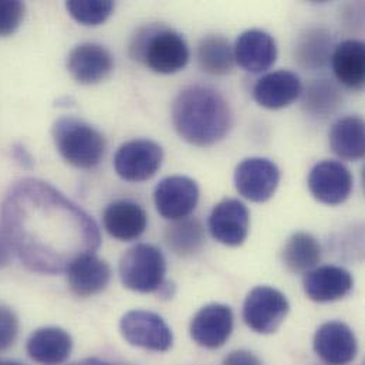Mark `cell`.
Returning <instances> with one entry per match:
<instances>
[{
    "instance_id": "obj_1",
    "label": "cell",
    "mask_w": 365,
    "mask_h": 365,
    "mask_svg": "<svg viewBox=\"0 0 365 365\" xmlns=\"http://www.w3.org/2000/svg\"><path fill=\"white\" fill-rule=\"evenodd\" d=\"M1 226L20 262L40 274L66 273L101 245L96 220L53 185L36 178L10 187L1 206Z\"/></svg>"
},
{
    "instance_id": "obj_2",
    "label": "cell",
    "mask_w": 365,
    "mask_h": 365,
    "mask_svg": "<svg viewBox=\"0 0 365 365\" xmlns=\"http://www.w3.org/2000/svg\"><path fill=\"white\" fill-rule=\"evenodd\" d=\"M173 123L178 135L187 144L212 147L227 135L232 127V111L216 90L190 86L174 100Z\"/></svg>"
},
{
    "instance_id": "obj_3",
    "label": "cell",
    "mask_w": 365,
    "mask_h": 365,
    "mask_svg": "<svg viewBox=\"0 0 365 365\" xmlns=\"http://www.w3.org/2000/svg\"><path fill=\"white\" fill-rule=\"evenodd\" d=\"M130 53L134 60L158 74H175L190 58L182 34L163 24L143 26L133 37Z\"/></svg>"
},
{
    "instance_id": "obj_4",
    "label": "cell",
    "mask_w": 365,
    "mask_h": 365,
    "mask_svg": "<svg viewBox=\"0 0 365 365\" xmlns=\"http://www.w3.org/2000/svg\"><path fill=\"white\" fill-rule=\"evenodd\" d=\"M51 134L58 154L76 168H96L106 155L104 135L80 118L61 117L56 120Z\"/></svg>"
},
{
    "instance_id": "obj_5",
    "label": "cell",
    "mask_w": 365,
    "mask_h": 365,
    "mask_svg": "<svg viewBox=\"0 0 365 365\" xmlns=\"http://www.w3.org/2000/svg\"><path fill=\"white\" fill-rule=\"evenodd\" d=\"M167 260L163 252L148 243L127 250L120 260L123 284L137 293H157L165 283Z\"/></svg>"
},
{
    "instance_id": "obj_6",
    "label": "cell",
    "mask_w": 365,
    "mask_h": 365,
    "mask_svg": "<svg viewBox=\"0 0 365 365\" xmlns=\"http://www.w3.org/2000/svg\"><path fill=\"white\" fill-rule=\"evenodd\" d=\"M289 312L290 303L287 297L270 286L252 289L243 303V320L250 330L259 334L277 331Z\"/></svg>"
},
{
    "instance_id": "obj_7",
    "label": "cell",
    "mask_w": 365,
    "mask_h": 365,
    "mask_svg": "<svg viewBox=\"0 0 365 365\" xmlns=\"http://www.w3.org/2000/svg\"><path fill=\"white\" fill-rule=\"evenodd\" d=\"M120 331L127 343L144 350L165 353L173 347L174 334L165 320L153 312L131 310L120 320Z\"/></svg>"
},
{
    "instance_id": "obj_8",
    "label": "cell",
    "mask_w": 365,
    "mask_h": 365,
    "mask_svg": "<svg viewBox=\"0 0 365 365\" xmlns=\"http://www.w3.org/2000/svg\"><path fill=\"white\" fill-rule=\"evenodd\" d=\"M164 150L153 140H131L123 144L114 157V168L120 178L128 182L151 180L161 168Z\"/></svg>"
},
{
    "instance_id": "obj_9",
    "label": "cell",
    "mask_w": 365,
    "mask_h": 365,
    "mask_svg": "<svg viewBox=\"0 0 365 365\" xmlns=\"http://www.w3.org/2000/svg\"><path fill=\"white\" fill-rule=\"evenodd\" d=\"M280 182L279 167L260 157L243 160L235 170V186L239 195L256 203L269 200Z\"/></svg>"
},
{
    "instance_id": "obj_10",
    "label": "cell",
    "mask_w": 365,
    "mask_h": 365,
    "mask_svg": "<svg viewBox=\"0 0 365 365\" xmlns=\"http://www.w3.org/2000/svg\"><path fill=\"white\" fill-rule=\"evenodd\" d=\"M307 182L312 195L319 202L336 206L350 197L354 180L346 165L339 161L326 160L312 168Z\"/></svg>"
},
{
    "instance_id": "obj_11",
    "label": "cell",
    "mask_w": 365,
    "mask_h": 365,
    "mask_svg": "<svg viewBox=\"0 0 365 365\" xmlns=\"http://www.w3.org/2000/svg\"><path fill=\"white\" fill-rule=\"evenodd\" d=\"M154 202L158 213L168 220L187 217L199 202V186L192 178L174 175L157 185Z\"/></svg>"
},
{
    "instance_id": "obj_12",
    "label": "cell",
    "mask_w": 365,
    "mask_h": 365,
    "mask_svg": "<svg viewBox=\"0 0 365 365\" xmlns=\"http://www.w3.org/2000/svg\"><path fill=\"white\" fill-rule=\"evenodd\" d=\"M233 331V312L229 306L212 303L202 307L192 319L189 333L192 340L209 350L220 349Z\"/></svg>"
},
{
    "instance_id": "obj_13",
    "label": "cell",
    "mask_w": 365,
    "mask_h": 365,
    "mask_svg": "<svg viewBox=\"0 0 365 365\" xmlns=\"http://www.w3.org/2000/svg\"><path fill=\"white\" fill-rule=\"evenodd\" d=\"M250 213L237 199H223L209 216V230L215 240L225 246H240L249 235Z\"/></svg>"
},
{
    "instance_id": "obj_14",
    "label": "cell",
    "mask_w": 365,
    "mask_h": 365,
    "mask_svg": "<svg viewBox=\"0 0 365 365\" xmlns=\"http://www.w3.org/2000/svg\"><path fill=\"white\" fill-rule=\"evenodd\" d=\"M67 70L78 84H98L113 73L114 57L98 43H81L70 51Z\"/></svg>"
},
{
    "instance_id": "obj_15",
    "label": "cell",
    "mask_w": 365,
    "mask_h": 365,
    "mask_svg": "<svg viewBox=\"0 0 365 365\" xmlns=\"http://www.w3.org/2000/svg\"><path fill=\"white\" fill-rule=\"evenodd\" d=\"M313 346L316 354L329 365H349L359 351L356 334L341 322H329L320 326Z\"/></svg>"
},
{
    "instance_id": "obj_16",
    "label": "cell",
    "mask_w": 365,
    "mask_h": 365,
    "mask_svg": "<svg viewBox=\"0 0 365 365\" xmlns=\"http://www.w3.org/2000/svg\"><path fill=\"white\" fill-rule=\"evenodd\" d=\"M353 287L351 273L340 266H320L307 272L303 277V290L316 303L341 300L351 293Z\"/></svg>"
},
{
    "instance_id": "obj_17",
    "label": "cell",
    "mask_w": 365,
    "mask_h": 365,
    "mask_svg": "<svg viewBox=\"0 0 365 365\" xmlns=\"http://www.w3.org/2000/svg\"><path fill=\"white\" fill-rule=\"evenodd\" d=\"M233 57L243 70L255 74L263 73L276 63L277 46L267 31L250 29L236 38Z\"/></svg>"
},
{
    "instance_id": "obj_18",
    "label": "cell",
    "mask_w": 365,
    "mask_h": 365,
    "mask_svg": "<svg viewBox=\"0 0 365 365\" xmlns=\"http://www.w3.org/2000/svg\"><path fill=\"white\" fill-rule=\"evenodd\" d=\"M303 93L300 77L289 70H277L263 76L253 87L255 101L267 110L292 106Z\"/></svg>"
},
{
    "instance_id": "obj_19",
    "label": "cell",
    "mask_w": 365,
    "mask_h": 365,
    "mask_svg": "<svg viewBox=\"0 0 365 365\" xmlns=\"http://www.w3.org/2000/svg\"><path fill=\"white\" fill-rule=\"evenodd\" d=\"M103 223L111 237L121 242H133L145 232L148 216L140 203L117 199L106 207Z\"/></svg>"
},
{
    "instance_id": "obj_20",
    "label": "cell",
    "mask_w": 365,
    "mask_h": 365,
    "mask_svg": "<svg viewBox=\"0 0 365 365\" xmlns=\"http://www.w3.org/2000/svg\"><path fill=\"white\" fill-rule=\"evenodd\" d=\"M66 273L70 290L78 297L101 293L111 280L110 264L94 253L76 260Z\"/></svg>"
},
{
    "instance_id": "obj_21",
    "label": "cell",
    "mask_w": 365,
    "mask_h": 365,
    "mask_svg": "<svg viewBox=\"0 0 365 365\" xmlns=\"http://www.w3.org/2000/svg\"><path fill=\"white\" fill-rule=\"evenodd\" d=\"M73 350L71 336L60 327H41L31 333L26 343L29 357L41 365H60Z\"/></svg>"
},
{
    "instance_id": "obj_22",
    "label": "cell",
    "mask_w": 365,
    "mask_h": 365,
    "mask_svg": "<svg viewBox=\"0 0 365 365\" xmlns=\"http://www.w3.org/2000/svg\"><path fill=\"white\" fill-rule=\"evenodd\" d=\"M336 78L350 90H361L365 84V46L359 40L341 41L331 54Z\"/></svg>"
},
{
    "instance_id": "obj_23",
    "label": "cell",
    "mask_w": 365,
    "mask_h": 365,
    "mask_svg": "<svg viewBox=\"0 0 365 365\" xmlns=\"http://www.w3.org/2000/svg\"><path fill=\"white\" fill-rule=\"evenodd\" d=\"M333 153L346 161H360L365 153V125L360 117L337 120L329 134Z\"/></svg>"
},
{
    "instance_id": "obj_24",
    "label": "cell",
    "mask_w": 365,
    "mask_h": 365,
    "mask_svg": "<svg viewBox=\"0 0 365 365\" xmlns=\"http://www.w3.org/2000/svg\"><path fill=\"white\" fill-rule=\"evenodd\" d=\"M282 259L289 272L306 274L317 267L322 260V247L317 239L306 232L293 233L282 252Z\"/></svg>"
},
{
    "instance_id": "obj_25",
    "label": "cell",
    "mask_w": 365,
    "mask_h": 365,
    "mask_svg": "<svg viewBox=\"0 0 365 365\" xmlns=\"http://www.w3.org/2000/svg\"><path fill=\"white\" fill-rule=\"evenodd\" d=\"M167 246L181 257H187L197 253L205 245V229L199 219L185 217L174 220L165 230Z\"/></svg>"
},
{
    "instance_id": "obj_26",
    "label": "cell",
    "mask_w": 365,
    "mask_h": 365,
    "mask_svg": "<svg viewBox=\"0 0 365 365\" xmlns=\"http://www.w3.org/2000/svg\"><path fill=\"white\" fill-rule=\"evenodd\" d=\"M197 61L203 71L213 76H225L233 68V50L225 37L206 36L199 41Z\"/></svg>"
},
{
    "instance_id": "obj_27",
    "label": "cell",
    "mask_w": 365,
    "mask_h": 365,
    "mask_svg": "<svg viewBox=\"0 0 365 365\" xmlns=\"http://www.w3.org/2000/svg\"><path fill=\"white\" fill-rule=\"evenodd\" d=\"M303 94L304 110L316 117L327 118L341 106V94L330 80H316L310 83Z\"/></svg>"
},
{
    "instance_id": "obj_28",
    "label": "cell",
    "mask_w": 365,
    "mask_h": 365,
    "mask_svg": "<svg viewBox=\"0 0 365 365\" xmlns=\"http://www.w3.org/2000/svg\"><path fill=\"white\" fill-rule=\"evenodd\" d=\"M331 38L322 29H313L303 36L297 46L299 61L309 68L322 67L330 56Z\"/></svg>"
},
{
    "instance_id": "obj_29",
    "label": "cell",
    "mask_w": 365,
    "mask_h": 365,
    "mask_svg": "<svg viewBox=\"0 0 365 365\" xmlns=\"http://www.w3.org/2000/svg\"><path fill=\"white\" fill-rule=\"evenodd\" d=\"M68 14L80 24L96 27L107 21L115 9L110 0H70L66 3Z\"/></svg>"
},
{
    "instance_id": "obj_30",
    "label": "cell",
    "mask_w": 365,
    "mask_h": 365,
    "mask_svg": "<svg viewBox=\"0 0 365 365\" xmlns=\"http://www.w3.org/2000/svg\"><path fill=\"white\" fill-rule=\"evenodd\" d=\"M26 6L17 0H0V37L11 36L21 24Z\"/></svg>"
},
{
    "instance_id": "obj_31",
    "label": "cell",
    "mask_w": 365,
    "mask_h": 365,
    "mask_svg": "<svg viewBox=\"0 0 365 365\" xmlns=\"http://www.w3.org/2000/svg\"><path fill=\"white\" fill-rule=\"evenodd\" d=\"M19 334V319L16 313L4 306L0 304V351L10 349Z\"/></svg>"
},
{
    "instance_id": "obj_32",
    "label": "cell",
    "mask_w": 365,
    "mask_h": 365,
    "mask_svg": "<svg viewBox=\"0 0 365 365\" xmlns=\"http://www.w3.org/2000/svg\"><path fill=\"white\" fill-rule=\"evenodd\" d=\"M222 365H263L262 361L250 351L246 350H236L232 351Z\"/></svg>"
},
{
    "instance_id": "obj_33",
    "label": "cell",
    "mask_w": 365,
    "mask_h": 365,
    "mask_svg": "<svg viewBox=\"0 0 365 365\" xmlns=\"http://www.w3.org/2000/svg\"><path fill=\"white\" fill-rule=\"evenodd\" d=\"M11 153H13L14 160H16L23 168L30 170V168L33 167V164H34L33 157L30 155V153L26 150V147H24L23 144H16V145L13 147Z\"/></svg>"
},
{
    "instance_id": "obj_34",
    "label": "cell",
    "mask_w": 365,
    "mask_h": 365,
    "mask_svg": "<svg viewBox=\"0 0 365 365\" xmlns=\"http://www.w3.org/2000/svg\"><path fill=\"white\" fill-rule=\"evenodd\" d=\"M10 256H11V247L4 236V233H0V269L7 266V263L10 262Z\"/></svg>"
},
{
    "instance_id": "obj_35",
    "label": "cell",
    "mask_w": 365,
    "mask_h": 365,
    "mask_svg": "<svg viewBox=\"0 0 365 365\" xmlns=\"http://www.w3.org/2000/svg\"><path fill=\"white\" fill-rule=\"evenodd\" d=\"M71 365H111L107 361H103L100 359H86V360H81V361H77L74 364Z\"/></svg>"
},
{
    "instance_id": "obj_36",
    "label": "cell",
    "mask_w": 365,
    "mask_h": 365,
    "mask_svg": "<svg viewBox=\"0 0 365 365\" xmlns=\"http://www.w3.org/2000/svg\"><path fill=\"white\" fill-rule=\"evenodd\" d=\"M0 365H23L20 363H16V361H4V363H0Z\"/></svg>"
}]
</instances>
